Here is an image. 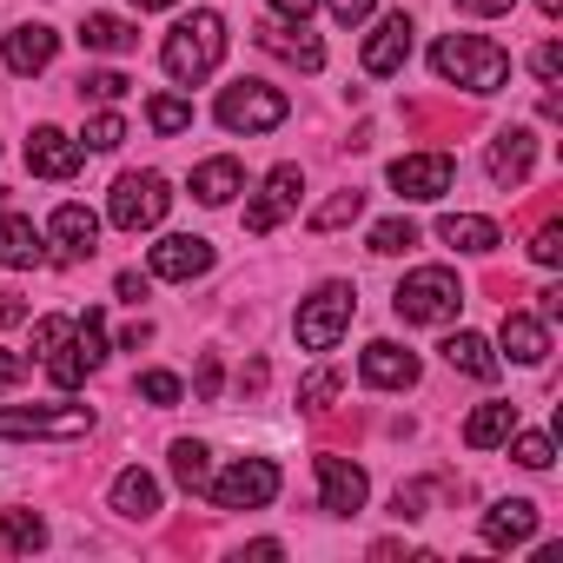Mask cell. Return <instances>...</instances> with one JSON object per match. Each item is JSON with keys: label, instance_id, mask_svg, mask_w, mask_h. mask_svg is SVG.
I'll list each match as a JSON object with an SVG mask.
<instances>
[{"label": "cell", "instance_id": "1", "mask_svg": "<svg viewBox=\"0 0 563 563\" xmlns=\"http://www.w3.org/2000/svg\"><path fill=\"white\" fill-rule=\"evenodd\" d=\"M431 67H438L444 87H464V93H477V100L510 80V54H504L497 41H484V34H444V41L431 47Z\"/></svg>", "mask_w": 563, "mask_h": 563}, {"label": "cell", "instance_id": "2", "mask_svg": "<svg viewBox=\"0 0 563 563\" xmlns=\"http://www.w3.org/2000/svg\"><path fill=\"white\" fill-rule=\"evenodd\" d=\"M159 60H166V74L179 80V87H192V80H206L219 60H225V21L212 14V8H199V14H186L173 34H166V47H159Z\"/></svg>", "mask_w": 563, "mask_h": 563}, {"label": "cell", "instance_id": "3", "mask_svg": "<svg viewBox=\"0 0 563 563\" xmlns=\"http://www.w3.org/2000/svg\"><path fill=\"white\" fill-rule=\"evenodd\" d=\"M41 358H47V378H54L60 391H80V385L100 372V358H107V319H100V312L74 319V325L41 352Z\"/></svg>", "mask_w": 563, "mask_h": 563}, {"label": "cell", "instance_id": "4", "mask_svg": "<svg viewBox=\"0 0 563 563\" xmlns=\"http://www.w3.org/2000/svg\"><path fill=\"white\" fill-rule=\"evenodd\" d=\"M457 306H464V278H457L451 265L411 272L405 286H398V299H391V312H398L405 325H444V319H457Z\"/></svg>", "mask_w": 563, "mask_h": 563}, {"label": "cell", "instance_id": "5", "mask_svg": "<svg viewBox=\"0 0 563 563\" xmlns=\"http://www.w3.org/2000/svg\"><path fill=\"white\" fill-rule=\"evenodd\" d=\"M212 113H219L225 133H272V126H286L292 100L278 93V87H265V80H232Z\"/></svg>", "mask_w": 563, "mask_h": 563}, {"label": "cell", "instance_id": "6", "mask_svg": "<svg viewBox=\"0 0 563 563\" xmlns=\"http://www.w3.org/2000/svg\"><path fill=\"white\" fill-rule=\"evenodd\" d=\"M199 497H212V510H265L278 497V464L272 457H239L225 477H206Z\"/></svg>", "mask_w": 563, "mask_h": 563}, {"label": "cell", "instance_id": "7", "mask_svg": "<svg viewBox=\"0 0 563 563\" xmlns=\"http://www.w3.org/2000/svg\"><path fill=\"white\" fill-rule=\"evenodd\" d=\"M352 312H358V299H352V286H319L306 306H299V345L306 352H332L339 339H345V325H352Z\"/></svg>", "mask_w": 563, "mask_h": 563}, {"label": "cell", "instance_id": "8", "mask_svg": "<svg viewBox=\"0 0 563 563\" xmlns=\"http://www.w3.org/2000/svg\"><path fill=\"white\" fill-rule=\"evenodd\" d=\"M166 206H173V192H166L159 173H120V179H113V199H107V212H113L120 232H146V225H159Z\"/></svg>", "mask_w": 563, "mask_h": 563}, {"label": "cell", "instance_id": "9", "mask_svg": "<svg viewBox=\"0 0 563 563\" xmlns=\"http://www.w3.org/2000/svg\"><path fill=\"white\" fill-rule=\"evenodd\" d=\"M87 431H93V411L87 405H67V411L0 405V438H87Z\"/></svg>", "mask_w": 563, "mask_h": 563}, {"label": "cell", "instance_id": "10", "mask_svg": "<svg viewBox=\"0 0 563 563\" xmlns=\"http://www.w3.org/2000/svg\"><path fill=\"white\" fill-rule=\"evenodd\" d=\"M451 179H457V159L451 153H405V159H391V186L405 199H444Z\"/></svg>", "mask_w": 563, "mask_h": 563}, {"label": "cell", "instance_id": "11", "mask_svg": "<svg viewBox=\"0 0 563 563\" xmlns=\"http://www.w3.org/2000/svg\"><path fill=\"white\" fill-rule=\"evenodd\" d=\"M299 192H306V173L299 166H272L265 173V192L245 206V232H272L286 212H299Z\"/></svg>", "mask_w": 563, "mask_h": 563}, {"label": "cell", "instance_id": "12", "mask_svg": "<svg viewBox=\"0 0 563 563\" xmlns=\"http://www.w3.org/2000/svg\"><path fill=\"white\" fill-rule=\"evenodd\" d=\"M365 497H372L365 471H358L352 457L325 451V457H319V504H325L332 517H352V510H365Z\"/></svg>", "mask_w": 563, "mask_h": 563}, {"label": "cell", "instance_id": "13", "mask_svg": "<svg viewBox=\"0 0 563 563\" xmlns=\"http://www.w3.org/2000/svg\"><path fill=\"white\" fill-rule=\"evenodd\" d=\"M80 166H87V146L67 140L60 126H34V133H27V173H41V179H74Z\"/></svg>", "mask_w": 563, "mask_h": 563}, {"label": "cell", "instance_id": "14", "mask_svg": "<svg viewBox=\"0 0 563 563\" xmlns=\"http://www.w3.org/2000/svg\"><path fill=\"white\" fill-rule=\"evenodd\" d=\"M411 34H418L411 14H385V21L372 27V41H365V74H372V80H391V74L411 60Z\"/></svg>", "mask_w": 563, "mask_h": 563}, {"label": "cell", "instance_id": "15", "mask_svg": "<svg viewBox=\"0 0 563 563\" xmlns=\"http://www.w3.org/2000/svg\"><path fill=\"white\" fill-rule=\"evenodd\" d=\"M530 537H537V504H530V497H504V504L484 510V543H490V550H517V543H530Z\"/></svg>", "mask_w": 563, "mask_h": 563}, {"label": "cell", "instance_id": "16", "mask_svg": "<svg viewBox=\"0 0 563 563\" xmlns=\"http://www.w3.org/2000/svg\"><path fill=\"white\" fill-rule=\"evenodd\" d=\"M530 159H537V133L530 126H504L490 140V179L497 186H523L530 179Z\"/></svg>", "mask_w": 563, "mask_h": 563}, {"label": "cell", "instance_id": "17", "mask_svg": "<svg viewBox=\"0 0 563 563\" xmlns=\"http://www.w3.org/2000/svg\"><path fill=\"white\" fill-rule=\"evenodd\" d=\"M199 272H212V245L206 239L173 232V239L153 245V278H199Z\"/></svg>", "mask_w": 563, "mask_h": 563}, {"label": "cell", "instance_id": "18", "mask_svg": "<svg viewBox=\"0 0 563 563\" xmlns=\"http://www.w3.org/2000/svg\"><path fill=\"white\" fill-rule=\"evenodd\" d=\"M358 372H365V385H378V391H405V385H418V358H411L405 345H391V339L365 345Z\"/></svg>", "mask_w": 563, "mask_h": 563}, {"label": "cell", "instance_id": "19", "mask_svg": "<svg viewBox=\"0 0 563 563\" xmlns=\"http://www.w3.org/2000/svg\"><path fill=\"white\" fill-rule=\"evenodd\" d=\"M0 265H8V272H34V265H47V245H41L34 219L0 212Z\"/></svg>", "mask_w": 563, "mask_h": 563}, {"label": "cell", "instance_id": "20", "mask_svg": "<svg viewBox=\"0 0 563 563\" xmlns=\"http://www.w3.org/2000/svg\"><path fill=\"white\" fill-rule=\"evenodd\" d=\"M54 47H60V34H54V27H41V21H27V27H14V34H8V47H0V54H8V67H14V74H41V67L54 60Z\"/></svg>", "mask_w": 563, "mask_h": 563}, {"label": "cell", "instance_id": "21", "mask_svg": "<svg viewBox=\"0 0 563 563\" xmlns=\"http://www.w3.org/2000/svg\"><path fill=\"white\" fill-rule=\"evenodd\" d=\"M497 339H504V352H510L517 365H543V358H550V332H543V319H530V312H504Z\"/></svg>", "mask_w": 563, "mask_h": 563}, {"label": "cell", "instance_id": "22", "mask_svg": "<svg viewBox=\"0 0 563 563\" xmlns=\"http://www.w3.org/2000/svg\"><path fill=\"white\" fill-rule=\"evenodd\" d=\"M258 47H265V54H278V60H292V67H306V74H319V67H325V47H319L306 27L292 34V27L265 21V27H258Z\"/></svg>", "mask_w": 563, "mask_h": 563}, {"label": "cell", "instance_id": "23", "mask_svg": "<svg viewBox=\"0 0 563 563\" xmlns=\"http://www.w3.org/2000/svg\"><path fill=\"white\" fill-rule=\"evenodd\" d=\"M54 239H60V258H93L100 252V219L87 206H60L54 212Z\"/></svg>", "mask_w": 563, "mask_h": 563}, {"label": "cell", "instance_id": "24", "mask_svg": "<svg viewBox=\"0 0 563 563\" xmlns=\"http://www.w3.org/2000/svg\"><path fill=\"white\" fill-rule=\"evenodd\" d=\"M232 192H245V166H239V159H206V166H192V199H199V206H225Z\"/></svg>", "mask_w": 563, "mask_h": 563}, {"label": "cell", "instance_id": "25", "mask_svg": "<svg viewBox=\"0 0 563 563\" xmlns=\"http://www.w3.org/2000/svg\"><path fill=\"white\" fill-rule=\"evenodd\" d=\"M438 239L457 245V252H477V258H484V252H497L504 232H497L490 219H477V212H444V219H438Z\"/></svg>", "mask_w": 563, "mask_h": 563}, {"label": "cell", "instance_id": "26", "mask_svg": "<svg viewBox=\"0 0 563 563\" xmlns=\"http://www.w3.org/2000/svg\"><path fill=\"white\" fill-rule=\"evenodd\" d=\"M510 431H517V405H477L464 418V444L471 451H497V444H510Z\"/></svg>", "mask_w": 563, "mask_h": 563}, {"label": "cell", "instance_id": "27", "mask_svg": "<svg viewBox=\"0 0 563 563\" xmlns=\"http://www.w3.org/2000/svg\"><path fill=\"white\" fill-rule=\"evenodd\" d=\"M113 510L120 517H133V523H146V517H159V484L133 464V471H120L113 477Z\"/></svg>", "mask_w": 563, "mask_h": 563}, {"label": "cell", "instance_id": "28", "mask_svg": "<svg viewBox=\"0 0 563 563\" xmlns=\"http://www.w3.org/2000/svg\"><path fill=\"white\" fill-rule=\"evenodd\" d=\"M444 365L464 372V378H484V385L497 378V352H490L477 332H451V339H444Z\"/></svg>", "mask_w": 563, "mask_h": 563}, {"label": "cell", "instance_id": "29", "mask_svg": "<svg viewBox=\"0 0 563 563\" xmlns=\"http://www.w3.org/2000/svg\"><path fill=\"white\" fill-rule=\"evenodd\" d=\"M80 41H87L93 54H133V47H140V27L120 21V14H87V21H80Z\"/></svg>", "mask_w": 563, "mask_h": 563}, {"label": "cell", "instance_id": "30", "mask_svg": "<svg viewBox=\"0 0 563 563\" xmlns=\"http://www.w3.org/2000/svg\"><path fill=\"white\" fill-rule=\"evenodd\" d=\"M0 530H8V550H21V556H34V550L47 543V523H41L34 510H21V504L0 510Z\"/></svg>", "mask_w": 563, "mask_h": 563}, {"label": "cell", "instance_id": "31", "mask_svg": "<svg viewBox=\"0 0 563 563\" xmlns=\"http://www.w3.org/2000/svg\"><path fill=\"white\" fill-rule=\"evenodd\" d=\"M173 477H179L186 490H206V477H212V451L192 444V438H179V444H173Z\"/></svg>", "mask_w": 563, "mask_h": 563}, {"label": "cell", "instance_id": "32", "mask_svg": "<svg viewBox=\"0 0 563 563\" xmlns=\"http://www.w3.org/2000/svg\"><path fill=\"white\" fill-rule=\"evenodd\" d=\"M358 212H365V192H358V186H345V192H332V199L312 212V232H339V225H352Z\"/></svg>", "mask_w": 563, "mask_h": 563}, {"label": "cell", "instance_id": "33", "mask_svg": "<svg viewBox=\"0 0 563 563\" xmlns=\"http://www.w3.org/2000/svg\"><path fill=\"white\" fill-rule=\"evenodd\" d=\"M146 126L173 140V133H186V126H192V107H186V100H173V93H159V100H146Z\"/></svg>", "mask_w": 563, "mask_h": 563}, {"label": "cell", "instance_id": "34", "mask_svg": "<svg viewBox=\"0 0 563 563\" xmlns=\"http://www.w3.org/2000/svg\"><path fill=\"white\" fill-rule=\"evenodd\" d=\"M411 245H418V225H411V219H378V225H372V252H378V258H398V252H411Z\"/></svg>", "mask_w": 563, "mask_h": 563}, {"label": "cell", "instance_id": "35", "mask_svg": "<svg viewBox=\"0 0 563 563\" xmlns=\"http://www.w3.org/2000/svg\"><path fill=\"white\" fill-rule=\"evenodd\" d=\"M339 391H345V378L325 365V372H312V378L299 385V405H306V411H332V398H339Z\"/></svg>", "mask_w": 563, "mask_h": 563}, {"label": "cell", "instance_id": "36", "mask_svg": "<svg viewBox=\"0 0 563 563\" xmlns=\"http://www.w3.org/2000/svg\"><path fill=\"white\" fill-rule=\"evenodd\" d=\"M120 140H126V120H120V113H93V120H87V146H93V153H113Z\"/></svg>", "mask_w": 563, "mask_h": 563}, {"label": "cell", "instance_id": "37", "mask_svg": "<svg viewBox=\"0 0 563 563\" xmlns=\"http://www.w3.org/2000/svg\"><path fill=\"white\" fill-rule=\"evenodd\" d=\"M530 258H537V265H563V225H556V219H543V225H537Z\"/></svg>", "mask_w": 563, "mask_h": 563}, {"label": "cell", "instance_id": "38", "mask_svg": "<svg viewBox=\"0 0 563 563\" xmlns=\"http://www.w3.org/2000/svg\"><path fill=\"white\" fill-rule=\"evenodd\" d=\"M126 87H133L126 74H87V80H80V100H100V107H107V100H120Z\"/></svg>", "mask_w": 563, "mask_h": 563}, {"label": "cell", "instance_id": "39", "mask_svg": "<svg viewBox=\"0 0 563 563\" xmlns=\"http://www.w3.org/2000/svg\"><path fill=\"white\" fill-rule=\"evenodd\" d=\"M140 398L146 405H179V378L173 372H140Z\"/></svg>", "mask_w": 563, "mask_h": 563}, {"label": "cell", "instance_id": "40", "mask_svg": "<svg viewBox=\"0 0 563 563\" xmlns=\"http://www.w3.org/2000/svg\"><path fill=\"white\" fill-rule=\"evenodd\" d=\"M517 464H523V471H550V438H543V431H523V438H517Z\"/></svg>", "mask_w": 563, "mask_h": 563}, {"label": "cell", "instance_id": "41", "mask_svg": "<svg viewBox=\"0 0 563 563\" xmlns=\"http://www.w3.org/2000/svg\"><path fill=\"white\" fill-rule=\"evenodd\" d=\"M530 67H537V80H543V87H556V74H563V47H556V41H543V47L530 54Z\"/></svg>", "mask_w": 563, "mask_h": 563}, {"label": "cell", "instance_id": "42", "mask_svg": "<svg viewBox=\"0 0 563 563\" xmlns=\"http://www.w3.org/2000/svg\"><path fill=\"white\" fill-rule=\"evenodd\" d=\"M192 391H199V405H212V398H219V352H206V358H199V385H192Z\"/></svg>", "mask_w": 563, "mask_h": 563}, {"label": "cell", "instance_id": "43", "mask_svg": "<svg viewBox=\"0 0 563 563\" xmlns=\"http://www.w3.org/2000/svg\"><path fill=\"white\" fill-rule=\"evenodd\" d=\"M325 8H332V21H339V27H352V21H365V14L378 8V0H325Z\"/></svg>", "mask_w": 563, "mask_h": 563}, {"label": "cell", "instance_id": "44", "mask_svg": "<svg viewBox=\"0 0 563 563\" xmlns=\"http://www.w3.org/2000/svg\"><path fill=\"white\" fill-rule=\"evenodd\" d=\"M34 372V358H21V352H0V391H8V385H21Z\"/></svg>", "mask_w": 563, "mask_h": 563}, {"label": "cell", "instance_id": "45", "mask_svg": "<svg viewBox=\"0 0 563 563\" xmlns=\"http://www.w3.org/2000/svg\"><path fill=\"white\" fill-rule=\"evenodd\" d=\"M312 8H319V0H272V14H278V21H299V27L312 21Z\"/></svg>", "mask_w": 563, "mask_h": 563}, {"label": "cell", "instance_id": "46", "mask_svg": "<svg viewBox=\"0 0 563 563\" xmlns=\"http://www.w3.org/2000/svg\"><path fill=\"white\" fill-rule=\"evenodd\" d=\"M67 325H74V319H41V325H34V352H47V345H54Z\"/></svg>", "mask_w": 563, "mask_h": 563}, {"label": "cell", "instance_id": "47", "mask_svg": "<svg viewBox=\"0 0 563 563\" xmlns=\"http://www.w3.org/2000/svg\"><path fill=\"white\" fill-rule=\"evenodd\" d=\"M517 0H457V14H510Z\"/></svg>", "mask_w": 563, "mask_h": 563}, {"label": "cell", "instance_id": "48", "mask_svg": "<svg viewBox=\"0 0 563 563\" xmlns=\"http://www.w3.org/2000/svg\"><path fill=\"white\" fill-rule=\"evenodd\" d=\"M14 319H27V299L21 292H0V325H14Z\"/></svg>", "mask_w": 563, "mask_h": 563}, {"label": "cell", "instance_id": "49", "mask_svg": "<svg viewBox=\"0 0 563 563\" xmlns=\"http://www.w3.org/2000/svg\"><path fill=\"white\" fill-rule=\"evenodd\" d=\"M537 312L556 319V312H563V286H543V292H537Z\"/></svg>", "mask_w": 563, "mask_h": 563}, {"label": "cell", "instance_id": "50", "mask_svg": "<svg viewBox=\"0 0 563 563\" xmlns=\"http://www.w3.org/2000/svg\"><path fill=\"white\" fill-rule=\"evenodd\" d=\"M120 299H133V306L146 299V278H140V272H120Z\"/></svg>", "mask_w": 563, "mask_h": 563}, {"label": "cell", "instance_id": "51", "mask_svg": "<svg viewBox=\"0 0 563 563\" xmlns=\"http://www.w3.org/2000/svg\"><path fill=\"white\" fill-rule=\"evenodd\" d=\"M133 8H140V14H153V8H173V0H133Z\"/></svg>", "mask_w": 563, "mask_h": 563}, {"label": "cell", "instance_id": "52", "mask_svg": "<svg viewBox=\"0 0 563 563\" xmlns=\"http://www.w3.org/2000/svg\"><path fill=\"white\" fill-rule=\"evenodd\" d=\"M537 8H543V14H550V21H556V14H563V0H537Z\"/></svg>", "mask_w": 563, "mask_h": 563}]
</instances>
